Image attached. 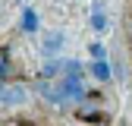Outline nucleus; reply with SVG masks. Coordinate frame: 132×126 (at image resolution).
Instances as JSON below:
<instances>
[{
    "label": "nucleus",
    "mask_w": 132,
    "mask_h": 126,
    "mask_svg": "<svg viewBox=\"0 0 132 126\" xmlns=\"http://www.w3.org/2000/svg\"><path fill=\"white\" fill-rule=\"evenodd\" d=\"M91 25H94V32H104V25H107V19H104L101 13H94V16H91Z\"/></svg>",
    "instance_id": "obj_6"
},
{
    "label": "nucleus",
    "mask_w": 132,
    "mask_h": 126,
    "mask_svg": "<svg viewBox=\"0 0 132 126\" xmlns=\"http://www.w3.org/2000/svg\"><path fill=\"white\" fill-rule=\"evenodd\" d=\"M38 28V16L35 10H22V32H35Z\"/></svg>",
    "instance_id": "obj_4"
},
{
    "label": "nucleus",
    "mask_w": 132,
    "mask_h": 126,
    "mask_svg": "<svg viewBox=\"0 0 132 126\" xmlns=\"http://www.w3.org/2000/svg\"><path fill=\"white\" fill-rule=\"evenodd\" d=\"M63 41H66V35H63V32H54V35H47V41H44V54L60 51V47H63Z\"/></svg>",
    "instance_id": "obj_2"
},
{
    "label": "nucleus",
    "mask_w": 132,
    "mask_h": 126,
    "mask_svg": "<svg viewBox=\"0 0 132 126\" xmlns=\"http://www.w3.org/2000/svg\"><path fill=\"white\" fill-rule=\"evenodd\" d=\"M91 54H94V60H104V47L101 44H91Z\"/></svg>",
    "instance_id": "obj_7"
},
{
    "label": "nucleus",
    "mask_w": 132,
    "mask_h": 126,
    "mask_svg": "<svg viewBox=\"0 0 132 126\" xmlns=\"http://www.w3.org/2000/svg\"><path fill=\"white\" fill-rule=\"evenodd\" d=\"M25 98L28 94H25L22 85H6V91L0 94V104L3 107H16V104H25Z\"/></svg>",
    "instance_id": "obj_1"
},
{
    "label": "nucleus",
    "mask_w": 132,
    "mask_h": 126,
    "mask_svg": "<svg viewBox=\"0 0 132 126\" xmlns=\"http://www.w3.org/2000/svg\"><path fill=\"white\" fill-rule=\"evenodd\" d=\"M91 73L101 79V82H107V79H110V66H107V60H94V63H91Z\"/></svg>",
    "instance_id": "obj_3"
},
{
    "label": "nucleus",
    "mask_w": 132,
    "mask_h": 126,
    "mask_svg": "<svg viewBox=\"0 0 132 126\" xmlns=\"http://www.w3.org/2000/svg\"><path fill=\"white\" fill-rule=\"evenodd\" d=\"M6 66H10V47H0V76L6 73Z\"/></svg>",
    "instance_id": "obj_5"
},
{
    "label": "nucleus",
    "mask_w": 132,
    "mask_h": 126,
    "mask_svg": "<svg viewBox=\"0 0 132 126\" xmlns=\"http://www.w3.org/2000/svg\"><path fill=\"white\" fill-rule=\"evenodd\" d=\"M3 91H6V85H3V82H0V94H3Z\"/></svg>",
    "instance_id": "obj_8"
}]
</instances>
